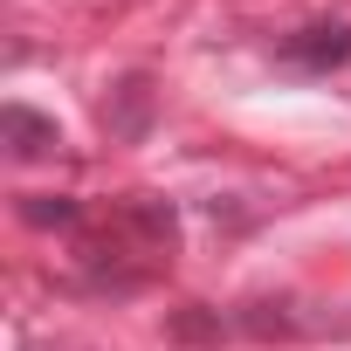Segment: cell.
I'll return each instance as SVG.
<instances>
[{"instance_id":"cell-1","label":"cell","mask_w":351,"mask_h":351,"mask_svg":"<svg viewBox=\"0 0 351 351\" xmlns=\"http://www.w3.org/2000/svg\"><path fill=\"white\" fill-rule=\"evenodd\" d=\"M282 62L289 69H310V76H330L351 62V21H310L282 42Z\"/></svg>"},{"instance_id":"cell-2","label":"cell","mask_w":351,"mask_h":351,"mask_svg":"<svg viewBox=\"0 0 351 351\" xmlns=\"http://www.w3.org/2000/svg\"><path fill=\"white\" fill-rule=\"evenodd\" d=\"M0 145H8V158H49L56 145H62V131H56V117H42V110H28V104H8L0 110Z\"/></svg>"},{"instance_id":"cell-3","label":"cell","mask_w":351,"mask_h":351,"mask_svg":"<svg viewBox=\"0 0 351 351\" xmlns=\"http://www.w3.org/2000/svg\"><path fill=\"white\" fill-rule=\"evenodd\" d=\"M21 221H35V228H76L83 207L76 200H56V193H35V200H21Z\"/></svg>"}]
</instances>
